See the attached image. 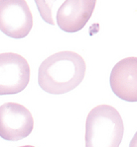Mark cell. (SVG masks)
I'll use <instances>...</instances> for the list:
<instances>
[{
	"mask_svg": "<svg viewBox=\"0 0 137 147\" xmlns=\"http://www.w3.org/2000/svg\"><path fill=\"white\" fill-rule=\"evenodd\" d=\"M86 70V62L79 53L68 51L54 53L39 67V86L49 94L68 93L81 84Z\"/></svg>",
	"mask_w": 137,
	"mask_h": 147,
	"instance_id": "6da1fadb",
	"label": "cell"
},
{
	"mask_svg": "<svg viewBox=\"0 0 137 147\" xmlns=\"http://www.w3.org/2000/svg\"><path fill=\"white\" fill-rule=\"evenodd\" d=\"M124 125L120 114L109 105H99L86 121V147H119Z\"/></svg>",
	"mask_w": 137,
	"mask_h": 147,
	"instance_id": "7a4b0ae2",
	"label": "cell"
},
{
	"mask_svg": "<svg viewBox=\"0 0 137 147\" xmlns=\"http://www.w3.org/2000/svg\"><path fill=\"white\" fill-rule=\"evenodd\" d=\"M33 27V16L24 0H0V31L13 39L27 37Z\"/></svg>",
	"mask_w": 137,
	"mask_h": 147,
	"instance_id": "3957f363",
	"label": "cell"
},
{
	"mask_svg": "<svg viewBox=\"0 0 137 147\" xmlns=\"http://www.w3.org/2000/svg\"><path fill=\"white\" fill-rule=\"evenodd\" d=\"M30 81V66L22 55L15 53H0V95L22 92Z\"/></svg>",
	"mask_w": 137,
	"mask_h": 147,
	"instance_id": "277c9868",
	"label": "cell"
},
{
	"mask_svg": "<svg viewBox=\"0 0 137 147\" xmlns=\"http://www.w3.org/2000/svg\"><path fill=\"white\" fill-rule=\"evenodd\" d=\"M34 127L33 116L26 107L18 103L0 106V137L18 141L30 135Z\"/></svg>",
	"mask_w": 137,
	"mask_h": 147,
	"instance_id": "5b68a950",
	"label": "cell"
},
{
	"mask_svg": "<svg viewBox=\"0 0 137 147\" xmlns=\"http://www.w3.org/2000/svg\"><path fill=\"white\" fill-rule=\"evenodd\" d=\"M111 90L119 99L137 101V57L123 58L111 70L109 77Z\"/></svg>",
	"mask_w": 137,
	"mask_h": 147,
	"instance_id": "8992f818",
	"label": "cell"
},
{
	"mask_svg": "<svg viewBox=\"0 0 137 147\" xmlns=\"http://www.w3.org/2000/svg\"><path fill=\"white\" fill-rule=\"evenodd\" d=\"M95 5V0H67L57 11V25L67 33L81 31L90 19Z\"/></svg>",
	"mask_w": 137,
	"mask_h": 147,
	"instance_id": "52a82bcc",
	"label": "cell"
},
{
	"mask_svg": "<svg viewBox=\"0 0 137 147\" xmlns=\"http://www.w3.org/2000/svg\"><path fill=\"white\" fill-rule=\"evenodd\" d=\"M19 147H35V146H32V145H24V146H19Z\"/></svg>",
	"mask_w": 137,
	"mask_h": 147,
	"instance_id": "ba28073f",
	"label": "cell"
}]
</instances>
